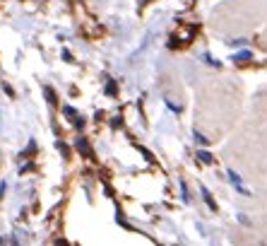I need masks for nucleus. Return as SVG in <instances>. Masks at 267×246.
I'll return each mask as SVG.
<instances>
[{
    "label": "nucleus",
    "instance_id": "obj_1",
    "mask_svg": "<svg viewBox=\"0 0 267 246\" xmlns=\"http://www.w3.org/2000/svg\"><path fill=\"white\" fill-rule=\"evenodd\" d=\"M227 176H229V181H231V186H234V188H236L239 193H243V196H253V193H251L248 188H246V186H243L241 176L236 174V172H234V169H227Z\"/></svg>",
    "mask_w": 267,
    "mask_h": 246
},
{
    "label": "nucleus",
    "instance_id": "obj_2",
    "mask_svg": "<svg viewBox=\"0 0 267 246\" xmlns=\"http://www.w3.org/2000/svg\"><path fill=\"white\" fill-rule=\"evenodd\" d=\"M75 148H77V152H80L82 157H84V160H89V157H92V150H89V145H87V140H84V138H77V140H75Z\"/></svg>",
    "mask_w": 267,
    "mask_h": 246
},
{
    "label": "nucleus",
    "instance_id": "obj_3",
    "mask_svg": "<svg viewBox=\"0 0 267 246\" xmlns=\"http://www.w3.org/2000/svg\"><path fill=\"white\" fill-rule=\"evenodd\" d=\"M200 193H202V200H205V203H207V208H210V210H212V212H217V203H214L212 193L207 191V188H205V186H202V188H200Z\"/></svg>",
    "mask_w": 267,
    "mask_h": 246
},
{
    "label": "nucleus",
    "instance_id": "obj_4",
    "mask_svg": "<svg viewBox=\"0 0 267 246\" xmlns=\"http://www.w3.org/2000/svg\"><path fill=\"white\" fill-rule=\"evenodd\" d=\"M198 160H200L202 164H212L214 162V157L207 150H200V152H198Z\"/></svg>",
    "mask_w": 267,
    "mask_h": 246
},
{
    "label": "nucleus",
    "instance_id": "obj_5",
    "mask_svg": "<svg viewBox=\"0 0 267 246\" xmlns=\"http://www.w3.org/2000/svg\"><path fill=\"white\" fill-rule=\"evenodd\" d=\"M251 58H253V54H251V51H241V54L234 56V60H236V63H243V60H251Z\"/></svg>",
    "mask_w": 267,
    "mask_h": 246
},
{
    "label": "nucleus",
    "instance_id": "obj_6",
    "mask_svg": "<svg viewBox=\"0 0 267 246\" xmlns=\"http://www.w3.org/2000/svg\"><path fill=\"white\" fill-rule=\"evenodd\" d=\"M70 121H72V126H75L77 130H82V128L87 126V121H84V118H80V116H75V118H70Z\"/></svg>",
    "mask_w": 267,
    "mask_h": 246
},
{
    "label": "nucleus",
    "instance_id": "obj_7",
    "mask_svg": "<svg viewBox=\"0 0 267 246\" xmlns=\"http://www.w3.org/2000/svg\"><path fill=\"white\" fill-rule=\"evenodd\" d=\"M106 92H108V94H111V96H116V94H118V87H116V82H113V80H108V84H106Z\"/></svg>",
    "mask_w": 267,
    "mask_h": 246
},
{
    "label": "nucleus",
    "instance_id": "obj_8",
    "mask_svg": "<svg viewBox=\"0 0 267 246\" xmlns=\"http://www.w3.org/2000/svg\"><path fill=\"white\" fill-rule=\"evenodd\" d=\"M193 136H195V142H198V145H207V138L202 136L200 130H195V133H193Z\"/></svg>",
    "mask_w": 267,
    "mask_h": 246
},
{
    "label": "nucleus",
    "instance_id": "obj_9",
    "mask_svg": "<svg viewBox=\"0 0 267 246\" xmlns=\"http://www.w3.org/2000/svg\"><path fill=\"white\" fill-rule=\"evenodd\" d=\"M58 150L63 152V157H70V150L65 148V142H58Z\"/></svg>",
    "mask_w": 267,
    "mask_h": 246
},
{
    "label": "nucleus",
    "instance_id": "obj_10",
    "mask_svg": "<svg viewBox=\"0 0 267 246\" xmlns=\"http://www.w3.org/2000/svg\"><path fill=\"white\" fill-rule=\"evenodd\" d=\"M63 114H65V116H77V114H75V109H72V106H65V109H63Z\"/></svg>",
    "mask_w": 267,
    "mask_h": 246
},
{
    "label": "nucleus",
    "instance_id": "obj_11",
    "mask_svg": "<svg viewBox=\"0 0 267 246\" xmlns=\"http://www.w3.org/2000/svg\"><path fill=\"white\" fill-rule=\"evenodd\" d=\"M231 44H234V46H243V44H246V39H234Z\"/></svg>",
    "mask_w": 267,
    "mask_h": 246
},
{
    "label": "nucleus",
    "instance_id": "obj_12",
    "mask_svg": "<svg viewBox=\"0 0 267 246\" xmlns=\"http://www.w3.org/2000/svg\"><path fill=\"white\" fill-rule=\"evenodd\" d=\"M55 246H67V244L63 242V239H58V242H55Z\"/></svg>",
    "mask_w": 267,
    "mask_h": 246
},
{
    "label": "nucleus",
    "instance_id": "obj_13",
    "mask_svg": "<svg viewBox=\"0 0 267 246\" xmlns=\"http://www.w3.org/2000/svg\"><path fill=\"white\" fill-rule=\"evenodd\" d=\"M0 244H2V239H0Z\"/></svg>",
    "mask_w": 267,
    "mask_h": 246
}]
</instances>
